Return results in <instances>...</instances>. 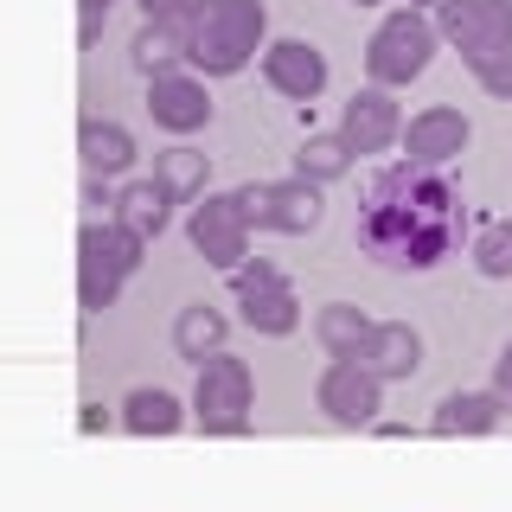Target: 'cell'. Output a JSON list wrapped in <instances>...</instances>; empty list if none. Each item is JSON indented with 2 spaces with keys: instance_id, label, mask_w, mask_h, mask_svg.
Segmentation results:
<instances>
[{
  "instance_id": "1",
  "label": "cell",
  "mask_w": 512,
  "mask_h": 512,
  "mask_svg": "<svg viewBox=\"0 0 512 512\" xmlns=\"http://www.w3.org/2000/svg\"><path fill=\"white\" fill-rule=\"evenodd\" d=\"M468 231V205L461 192L442 180L436 167H384L365 186V212H359V244L384 269H436Z\"/></svg>"
},
{
  "instance_id": "2",
  "label": "cell",
  "mask_w": 512,
  "mask_h": 512,
  "mask_svg": "<svg viewBox=\"0 0 512 512\" xmlns=\"http://www.w3.org/2000/svg\"><path fill=\"white\" fill-rule=\"evenodd\" d=\"M263 0H199L192 7V32H186V64L205 77H231L263 52Z\"/></svg>"
},
{
  "instance_id": "3",
  "label": "cell",
  "mask_w": 512,
  "mask_h": 512,
  "mask_svg": "<svg viewBox=\"0 0 512 512\" xmlns=\"http://www.w3.org/2000/svg\"><path fill=\"white\" fill-rule=\"evenodd\" d=\"M436 39H442V32L429 26L416 7L391 13V20L372 32V45H365V71H372V84H384V90L416 84V77L429 71V58H436Z\"/></svg>"
},
{
  "instance_id": "4",
  "label": "cell",
  "mask_w": 512,
  "mask_h": 512,
  "mask_svg": "<svg viewBox=\"0 0 512 512\" xmlns=\"http://www.w3.org/2000/svg\"><path fill=\"white\" fill-rule=\"evenodd\" d=\"M192 423L205 436H244L250 429V365L231 352L199 359V391H192Z\"/></svg>"
},
{
  "instance_id": "5",
  "label": "cell",
  "mask_w": 512,
  "mask_h": 512,
  "mask_svg": "<svg viewBox=\"0 0 512 512\" xmlns=\"http://www.w3.org/2000/svg\"><path fill=\"white\" fill-rule=\"evenodd\" d=\"M442 39L461 52L468 71H480L487 58H500L512 45V0H442Z\"/></svg>"
},
{
  "instance_id": "6",
  "label": "cell",
  "mask_w": 512,
  "mask_h": 512,
  "mask_svg": "<svg viewBox=\"0 0 512 512\" xmlns=\"http://www.w3.org/2000/svg\"><path fill=\"white\" fill-rule=\"evenodd\" d=\"M237 205H244L250 224H263V231H282V237H308L320 212H327V199H320V180L308 173H295V180H276V186H237Z\"/></svg>"
},
{
  "instance_id": "7",
  "label": "cell",
  "mask_w": 512,
  "mask_h": 512,
  "mask_svg": "<svg viewBox=\"0 0 512 512\" xmlns=\"http://www.w3.org/2000/svg\"><path fill=\"white\" fill-rule=\"evenodd\" d=\"M186 237L205 263L231 276L250 256V218H244V205H237V192H199V205H192V218H186Z\"/></svg>"
},
{
  "instance_id": "8",
  "label": "cell",
  "mask_w": 512,
  "mask_h": 512,
  "mask_svg": "<svg viewBox=\"0 0 512 512\" xmlns=\"http://www.w3.org/2000/svg\"><path fill=\"white\" fill-rule=\"evenodd\" d=\"M314 397L340 429H365V423H378V410H384V378L365 359H333L327 372H320Z\"/></svg>"
},
{
  "instance_id": "9",
  "label": "cell",
  "mask_w": 512,
  "mask_h": 512,
  "mask_svg": "<svg viewBox=\"0 0 512 512\" xmlns=\"http://www.w3.org/2000/svg\"><path fill=\"white\" fill-rule=\"evenodd\" d=\"M148 116L167 135H199L212 122V90L192 71H160V77H148Z\"/></svg>"
},
{
  "instance_id": "10",
  "label": "cell",
  "mask_w": 512,
  "mask_h": 512,
  "mask_svg": "<svg viewBox=\"0 0 512 512\" xmlns=\"http://www.w3.org/2000/svg\"><path fill=\"white\" fill-rule=\"evenodd\" d=\"M404 154L416 160V167H448V160H461L468 154V141H474V128L461 109H423V116H410L404 122Z\"/></svg>"
},
{
  "instance_id": "11",
  "label": "cell",
  "mask_w": 512,
  "mask_h": 512,
  "mask_svg": "<svg viewBox=\"0 0 512 512\" xmlns=\"http://www.w3.org/2000/svg\"><path fill=\"white\" fill-rule=\"evenodd\" d=\"M263 77L288 103H314V96L327 90V58H320L308 39H276V45H263Z\"/></svg>"
},
{
  "instance_id": "12",
  "label": "cell",
  "mask_w": 512,
  "mask_h": 512,
  "mask_svg": "<svg viewBox=\"0 0 512 512\" xmlns=\"http://www.w3.org/2000/svg\"><path fill=\"white\" fill-rule=\"evenodd\" d=\"M397 135H404V116H397L391 90H384V84L352 90V103H346V116H340V141H346V148L352 154H384Z\"/></svg>"
},
{
  "instance_id": "13",
  "label": "cell",
  "mask_w": 512,
  "mask_h": 512,
  "mask_svg": "<svg viewBox=\"0 0 512 512\" xmlns=\"http://www.w3.org/2000/svg\"><path fill=\"white\" fill-rule=\"evenodd\" d=\"M500 423H506V404L493 391H448L436 416H429L436 436H493Z\"/></svg>"
},
{
  "instance_id": "14",
  "label": "cell",
  "mask_w": 512,
  "mask_h": 512,
  "mask_svg": "<svg viewBox=\"0 0 512 512\" xmlns=\"http://www.w3.org/2000/svg\"><path fill=\"white\" fill-rule=\"evenodd\" d=\"M365 365L384 378V384H397V378H416L423 372V333L404 327V320H384V327H372V346L359 352Z\"/></svg>"
},
{
  "instance_id": "15",
  "label": "cell",
  "mask_w": 512,
  "mask_h": 512,
  "mask_svg": "<svg viewBox=\"0 0 512 512\" xmlns=\"http://www.w3.org/2000/svg\"><path fill=\"white\" fill-rule=\"evenodd\" d=\"M237 308H244V327H256V333H295L301 327V301L282 276H269L256 288H237Z\"/></svg>"
},
{
  "instance_id": "16",
  "label": "cell",
  "mask_w": 512,
  "mask_h": 512,
  "mask_svg": "<svg viewBox=\"0 0 512 512\" xmlns=\"http://www.w3.org/2000/svg\"><path fill=\"white\" fill-rule=\"evenodd\" d=\"M186 416H192V410H186L173 391H160V384H141V391L122 397V416H116V423L128 429V436H173Z\"/></svg>"
},
{
  "instance_id": "17",
  "label": "cell",
  "mask_w": 512,
  "mask_h": 512,
  "mask_svg": "<svg viewBox=\"0 0 512 512\" xmlns=\"http://www.w3.org/2000/svg\"><path fill=\"white\" fill-rule=\"evenodd\" d=\"M77 154H84V173H103V180H116V173L135 167V135H128L122 122H84V135H77Z\"/></svg>"
},
{
  "instance_id": "18",
  "label": "cell",
  "mask_w": 512,
  "mask_h": 512,
  "mask_svg": "<svg viewBox=\"0 0 512 512\" xmlns=\"http://www.w3.org/2000/svg\"><path fill=\"white\" fill-rule=\"evenodd\" d=\"M372 327L378 320H365V308H352V301H327V308L314 314V340L333 352V359H359L365 346H372Z\"/></svg>"
},
{
  "instance_id": "19",
  "label": "cell",
  "mask_w": 512,
  "mask_h": 512,
  "mask_svg": "<svg viewBox=\"0 0 512 512\" xmlns=\"http://www.w3.org/2000/svg\"><path fill=\"white\" fill-rule=\"evenodd\" d=\"M173 205H180V199H173L160 180H128L116 192V218L128 224V231H141V237H160V231H167Z\"/></svg>"
},
{
  "instance_id": "20",
  "label": "cell",
  "mask_w": 512,
  "mask_h": 512,
  "mask_svg": "<svg viewBox=\"0 0 512 512\" xmlns=\"http://www.w3.org/2000/svg\"><path fill=\"white\" fill-rule=\"evenodd\" d=\"M122 269L109 263L103 250L96 244H84V237H77V308L84 314H103V308H116V295H122Z\"/></svg>"
},
{
  "instance_id": "21",
  "label": "cell",
  "mask_w": 512,
  "mask_h": 512,
  "mask_svg": "<svg viewBox=\"0 0 512 512\" xmlns=\"http://www.w3.org/2000/svg\"><path fill=\"white\" fill-rule=\"evenodd\" d=\"M224 333H231V320L218 308H205V301H192V308H180V320H173V352L199 365V359H212V352H224Z\"/></svg>"
},
{
  "instance_id": "22",
  "label": "cell",
  "mask_w": 512,
  "mask_h": 512,
  "mask_svg": "<svg viewBox=\"0 0 512 512\" xmlns=\"http://www.w3.org/2000/svg\"><path fill=\"white\" fill-rule=\"evenodd\" d=\"M154 180L173 192V199H199L205 180H212V154H199V148H167V154H154Z\"/></svg>"
},
{
  "instance_id": "23",
  "label": "cell",
  "mask_w": 512,
  "mask_h": 512,
  "mask_svg": "<svg viewBox=\"0 0 512 512\" xmlns=\"http://www.w3.org/2000/svg\"><path fill=\"white\" fill-rule=\"evenodd\" d=\"M186 64V32L180 26H160V20H148L135 32V71L141 77H160V71H180Z\"/></svg>"
},
{
  "instance_id": "24",
  "label": "cell",
  "mask_w": 512,
  "mask_h": 512,
  "mask_svg": "<svg viewBox=\"0 0 512 512\" xmlns=\"http://www.w3.org/2000/svg\"><path fill=\"white\" fill-rule=\"evenodd\" d=\"M84 244H96L109 263L122 269V276H135V269H141V250H148V237L128 231L122 218H116V224H96V218H90V224H84Z\"/></svg>"
},
{
  "instance_id": "25",
  "label": "cell",
  "mask_w": 512,
  "mask_h": 512,
  "mask_svg": "<svg viewBox=\"0 0 512 512\" xmlns=\"http://www.w3.org/2000/svg\"><path fill=\"white\" fill-rule=\"evenodd\" d=\"M346 167H352V148L340 135H308L301 154H295V173H308V180H320V186H333Z\"/></svg>"
},
{
  "instance_id": "26",
  "label": "cell",
  "mask_w": 512,
  "mask_h": 512,
  "mask_svg": "<svg viewBox=\"0 0 512 512\" xmlns=\"http://www.w3.org/2000/svg\"><path fill=\"white\" fill-rule=\"evenodd\" d=\"M474 269H480V276H493V282L512 276V218L480 224V231H474Z\"/></svg>"
},
{
  "instance_id": "27",
  "label": "cell",
  "mask_w": 512,
  "mask_h": 512,
  "mask_svg": "<svg viewBox=\"0 0 512 512\" xmlns=\"http://www.w3.org/2000/svg\"><path fill=\"white\" fill-rule=\"evenodd\" d=\"M109 7H116V0H77V45H90L103 39V20H109Z\"/></svg>"
},
{
  "instance_id": "28",
  "label": "cell",
  "mask_w": 512,
  "mask_h": 512,
  "mask_svg": "<svg viewBox=\"0 0 512 512\" xmlns=\"http://www.w3.org/2000/svg\"><path fill=\"white\" fill-rule=\"evenodd\" d=\"M192 7H199V0H141V13H148V20L180 26V32H192Z\"/></svg>"
},
{
  "instance_id": "29",
  "label": "cell",
  "mask_w": 512,
  "mask_h": 512,
  "mask_svg": "<svg viewBox=\"0 0 512 512\" xmlns=\"http://www.w3.org/2000/svg\"><path fill=\"white\" fill-rule=\"evenodd\" d=\"M474 77H480V90H487V96H512V45H506L500 58H487Z\"/></svg>"
},
{
  "instance_id": "30",
  "label": "cell",
  "mask_w": 512,
  "mask_h": 512,
  "mask_svg": "<svg viewBox=\"0 0 512 512\" xmlns=\"http://www.w3.org/2000/svg\"><path fill=\"white\" fill-rule=\"evenodd\" d=\"M493 397L512 410V340L500 346V359H493Z\"/></svg>"
},
{
  "instance_id": "31",
  "label": "cell",
  "mask_w": 512,
  "mask_h": 512,
  "mask_svg": "<svg viewBox=\"0 0 512 512\" xmlns=\"http://www.w3.org/2000/svg\"><path fill=\"white\" fill-rule=\"evenodd\" d=\"M103 205H116L109 180H103V173H84V212H103Z\"/></svg>"
},
{
  "instance_id": "32",
  "label": "cell",
  "mask_w": 512,
  "mask_h": 512,
  "mask_svg": "<svg viewBox=\"0 0 512 512\" xmlns=\"http://www.w3.org/2000/svg\"><path fill=\"white\" fill-rule=\"evenodd\" d=\"M77 429H84V436H96V429H109V410H103V404H84V416H77Z\"/></svg>"
},
{
  "instance_id": "33",
  "label": "cell",
  "mask_w": 512,
  "mask_h": 512,
  "mask_svg": "<svg viewBox=\"0 0 512 512\" xmlns=\"http://www.w3.org/2000/svg\"><path fill=\"white\" fill-rule=\"evenodd\" d=\"M410 7H416V13H423V7H442V0H410Z\"/></svg>"
},
{
  "instance_id": "34",
  "label": "cell",
  "mask_w": 512,
  "mask_h": 512,
  "mask_svg": "<svg viewBox=\"0 0 512 512\" xmlns=\"http://www.w3.org/2000/svg\"><path fill=\"white\" fill-rule=\"evenodd\" d=\"M352 7H378V0H352Z\"/></svg>"
}]
</instances>
